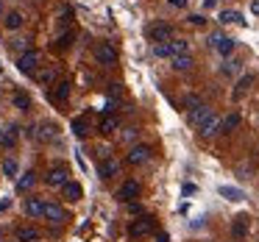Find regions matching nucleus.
Masks as SVG:
<instances>
[{
	"label": "nucleus",
	"mask_w": 259,
	"mask_h": 242,
	"mask_svg": "<svg viewBox=\"0 0 259 242\" xmlns=\"http://www.w3.org/2000/svg\"><path fill=\"white\" fill-rule=\"evenodd\" d=\"M95 59H98V64H103V67H114V64H117V51H114L109 42H98L95 45Z\"/></svg>",
	"instance_id": "f257e3e1"
},
{
	"label": "nucleus",
	"mask_w": 259,
	"mask_h": 242,
	"mask_svg": "<svg viewBox=\"0 0 259 242\" xmlns=\"http://www.w3.org/2000/svg\"><path fill=\"white\" fill-rule=\"evenodd\" d=\"M39 62H42V53L39 51H28V53H23V56L17 59V70L20 73H34V70L39 67Z\"/></svg>",
	"instance_id": "f03ea898"
},
{
	"label": "nucleus",
	"mask_w": 259,
	"mask_h": 242,
	"mask_svg": "<svg viewBox=\"0 0 259 242\" xmlns=\"http://www.w3.org/2000/svg\"><path fill=\"white\" fill-rule=\"evenodd\" d=\"M148 36L153 39V45H156V42H170V39H173V25L156 23V25H151V28H148Z\"/></svg>",
	"instance_id": "7ed1b4c3"
},
{
	"label": "nucleus",
	"mask_w": 259,
	"mask_h": 242,
	"mask_svg": "<svg viewBox=\"0 0 259 242\" xmlns=\"http://www.w3.org/2000/svg\"><path fill=\"white\" fill-rule=\"evenodd\" d=\"M151 231H153V217H140V220H134V223H131L128 234L140 239V236H148Z\"/></svg>",
	"instance_id": "20e7f679"
},
{
	"label": "nucleus",
	"mask_w": 259,
	"mask_h": 242,
	"mask_svg": "<svg viewBox=\"0 0 259 242\" xmlns=\"http://www.w3.org/2000/svg\"><path fill=\"white\" fill-rule=\"evenodd\" d=\"M45 220H51L53 225H59V223L67 220V212H64V206H59V203H45Z\"/></svg>",
	"instance_id": "39448f33"
},
{
	"label": "nucleus",
	"mask_w": 259,
	"mask_h": 242,
	"mask_svg": "<svg viewBox=\"0 0 259 242\" xmlns=\"http://www.w3.org/2000/svg\"><path fill=\"white\" fill-rule=\"evenodd\" d=\"M151 159V148L148 145H134L128 151V164H145Z\"/></svg>",
	"instance_id": "423d86ee"
},
{
	"label": "nucleus",
	"mask_w": 259,
	"mask_h": 242,
	"mask_svg": "<svg viewBox=\"0 0 259 242\" xmlns=\"http://www.w3.org/2000/svg\"><path fill=\"white\" fill-rule=\"evenodd\" d=\"M67 175H70V173H67V167H53L51 173H48V178H45V181H48V186H64V184L70 181Z\"/></svg>",
	"instance_id": "0eeeda50"
},
{
	"label": "nucleus",
	"mask_w": 259,
	"mask_h": 242,
	"mask_svg": "<svg viewBox=\"0 0 259 242\" xmlns=\"http://www.w3.org/2000/svg\"><path fill=\"white\" fill-rule=\"evenodd\" d=\"M220 125H223V120H220L218 114H212V117L203 120V123L198 125V128H201V136H214V134L220 131Z\"/></svg>",
	"instance_id": "6e6552de"
},
{
	"label": "nucleus",
	"mask_w": 259,
	"mask_h": 242,
	"mask_svg": "<svg viewBox=\"0 0 259 242\" xmlns=\"http://www.w3.org/2000/svg\"><path fill=\"white\" fill-rule=\"evenodd\" d=\"M98 173H101V178H112V175H117L120 173V164L114 162V159H103L101 164H98Z\"/></svg>",
	"instance_id": "1a4fd4ad"
},
{
	"label": "nucleus",
	"mask_w": 259,
	"mask_h": 242,
	"mask_svg": "<svg viewBox=\"0 0 259 242\" xmlns=\"http://www.w3.org/2000/svg\"><path fill=\"white\" fill-rule=\"evenodd\" d=\"M25 212H28L31 217H45V201H42V198H28V201H25Z\"/></svg>",
	"instance_id": "9d476101"
},
{
	"label": "nucleus",
	"mask_w": 259,
	"mask_h": 242,
	"mask_svg": "<svg viewBox=\"0 0 259 242\" xmlns=\"http://www.w3.org/2000/svg\"><path fill=\"white\" fill-rule=\"evenodd\" d=\"M137 195H140V184H137V181H125V184L120 186V201L131 203Z\"/></svg>",
	"instance_id": "9b49d317"
},
{
	"label": "nucleus",
	"mask_w": 259,
	"mask_h": 242,
	"mask_svg": "<svg viewBox=\"0 0 259 242\" xmlns=\"http://www.w3.org/2000/svg\"><path fill=\"white\" fill-rule=\"evenodd\" d=\"M218 20H220L223 25H242V23H245V20H242V14L234 12V9H223Z\"/></svg>",
	"instance_id": "f8f14e48"
},
{
	"label": "nucleus",
	"mask_w": 259,
	"mask_h": 242,
	"mask_svg": "<svg viewBox=\"0 0 259 242\" xmlns=\"http://www.w3.org/2000/svg\"><path fill=\"white\" fill-rule=\"evenodd\" d=\"M17 242H39V231L34 225H20L17 228Z\"/></svg>",
	"instance_id": "ddd939ff"
},
{
	"label": "nucleus",
	"mask_w": 259,
	"mask_h": 242,
	"mask_svg": "<svg viewBox=\"0 0 259 242\" xmlns=\"http://www.w3.org/2000/svg\"><path fill=\"white\" fill-rule=\"evenodd\" d=\"M209 117H212V109L203 106V103H201L198 109H192V112H190V123H192V125H201L203 120H209Z\"/></svg>",
	"instance_id": "4468645a"
},
{
	"label": "nucleus",
	"mask_w": 259,
	"mask_h": 242,
	"mask_svg": "<svg viewBox=\"0 0 259 242\" xmlns=\"http://www.w3.org/2000/svg\"><path fill=\"white\" fill-rule=\"evenodd\" d=\"M231 234H234V239H242V236L248 234V217L245 214L234 217V223H231Z\"/></svg>",
	"instance_id": "2eb2a0df"
},
{
	"label": "nucleus",
	"mask_w": 259,
	"mask_h": 242,
	"mask_svg": "<svg viewBox=\"0 0 259 242\" xmlns=\"http://www.w3.org/2000/svg\"><path fill=\"white\" fill-rule=\"evenodd\" d=\"M192 56L190 53H181V56H173V70L176 73H187V70H192Z\"/></svg>",
	"instance_id": "dca6fc26"
},
{
	"label": "nucleus",
	"mask_w": 259,
	"mask_h": 242,
	"mask_svg": "<svg viewBox=\"0 0 259 242\" xmlns=\"http://www.w3.org/2000/svg\"><path fill=\"white\" fill-rule=\"evenodd\" d=\"M81 195H84L81 184H75V181H67V184H64V198H67V201H81Z\"/></svg>",
	"instance_id": "f3484780"
},
{
	"label": "nucleus",
	"mask_w": 259,
	"mask_h": 242,
	"mask_svg": "<svg viewBox=\"0 0 259 242\" xmlns=\"http://www.w3.org/2000/svg\"><path fill=\"white\" fill-rule=\"evenodd\" d=\"M67 98H70V84H67V81H59L56 89H53V101H56V103H64Z\"/></svg>",
	"instance_id": "a211bd4d"
},
{
	"label": "nucleus",
	"mask_w": 259,
	"mask_h": 242,
	"mask_svg": "<svg viewBox=\"0 0 259 242\" xmlns=\"http://www.w3.org/2000/svg\"><path fill=\"white\" fill-rule=\"evenodd\" d=\"M251 84H253V75H242V78L237 81V86H234V98H237V101H240V98L245 95L248 86H251Z\"/></svg>",
	"instance_id": "6ab92c4d"
},
{
	"label": "nucleus",
	"mask_w": 259,
	"mask_h": 242,
	"mask_svg": "<svg viewBox=\"0 0 259 242\" xmlns=\"http://www.w3.org/2000/svg\"><path fill=\"white\" fill-rule=\"evenodd\" d=\"M153 56L173 59V47H170V42H156V45H153Z\"/></svg>",
	"instance_id": "aec40b11"
},
{
	"label": "nucleus",
	"mask_w": 259,
	"mask_h": 242,
	"mask_svg": "<svg viewBox=\"0 0 259 242\" xmlns=\"http://www.w3.org/2000/svg\"><path fill=\"white\" fill-rule=\"evenodd\" d=\"M73 131H75V136H81V139H84V136L90 134V123H87V117H75L73 120Z\"/></svg>",
	"instance_id": "412c9836"
},
{
	"label": "nucleus",
	"mask_w": 259,
	"mask_h": 242,
	"mask_svg": "<svg viewBox=\"0 0 259 242\" xmlns=\"http://www.w3.org/2000/svg\"><path fill=\"white\" fill-rule=\"evenodd\" d=\"M34 184H36V173H31V170H28V173H25L23 178L17 181V189H20V192H25V189H31Z\"/></svg>",
	"instance_id": "4be33fe9"
},
{
	"label": "nucleus",
	"mask_w": 259,
	"mask_h": 242,
	"mask_svg": "<svg viewBox=\"0 0 259 242\" xmlns=\"http://www.w3.org/2000/svg\"><path fill=\"white\" fill-rule=\"evenodd\" d=\"M234 45H237V42L231 39V36H223V42H220V45L214 47V51H218L220 56H231V51H234Z\"/></svg>",
	"instance_id": "5701e85b"
},
{
	"label": "nucleus",
	"mask_w": 259,
	"mask_h": 242,
	"mask_svg": "<svg viewBox=\"0 0 259 242\" xmlns=\"http://www.w3.org/2000/svg\"><path fill=\"white\" fill-rule=\"evenodd\" d=\"M220 195H223L226 198V201H242V192L240 189H237V186H220Z\"/></svg>",
	"instance_id": "b1692460"
},
{
	"label": "nucleus",
	"mask_w": 259,
	"mask_h": 242,
	"mask_svg": "<svg viewBox=\"0 0 259 242\" xmlns=\"http://www.w3.org/2000/svg\"><path fill=\"white\" fill-rule=\"evenodd\" d=\"M112 131H117V117L106 114V117L101 120V134H112Z\"/></svg>",
	"instance_id": "393cba45"
},
{
	"label": "nucleus",
	"mask_w": 259,
	"mask_h": 242,
	"mask_svg": "<svg viewBox=\"0 0 259 242\" xmlns=\"http://www.w3.org/2000/svg\"><path fill=\"white\" fill-rule=\"evenodd\" d=\"M20 25H23V14H20V12H9V14H6V28L17 31Z\"/></svg>",
	"instance_id": "a878e982"
},
{
	"label": "nucleus",
	"mask_w": 259,
	"mask_h": 242,
	"mask_svg": "<svg viewBox=\"0 0 259 242\" xmlns=\"http://www.w3.org/2000/svg\"><path fill=\"white\" fill-rule=\"evenodd\" d=\"M17 173H20V164L14 162V159H3V175H9V178H14Z\"/></svg>",
	"instance_id": "bb28decb"
},
{
	"label": "nucleus",
	"mask_w": 259,
	"mask_h": 242,
	"mask_svg": "<svg viewBox=\"0 0 259 242\" xmlns=\"http://www.w3.org/2000/svg\"><path fill=\"white\" fill-rule=\"evenodd\" d=\"M237 125H240V114H229V117H223V125H220V131H234Z\"/></svg>",
	"instance_id": "cd10ccee"
},
{
	"label": "nucleus",
	"mask_w": 259,
	"mask_h": 242,
	"mask_svg": "<svg viewBox=\"0 0 259 242\" xmlns=\"http://www.w3.org/2000/svg\"><path fill=\"white\" fill-rule=\"evenodd\" d=\"M170 47H173V56H181V53H187V42L184 39H170Z\"/></svg>",
	"instance_id": "c85d7f7f"
},
{
	"label": "nucleus",
	"mask_w": 259,
	"mask_h": 242,
	"mask_svg": "<svg viewBox=\"0 0 259 242\" xmlns=\"http://www.w3.org/2000/svg\"><path fill=\"white\" fill-rule=\"evenodd\" d=\"M14 106L25 112V109L31 106V98H28V95H23V92H17V95H14Z\"/></svg>",
	"instance_id": "c756f323"
},
{
	"label": "nucleus",
	"mask_w": 259,
	"mask_h": 242,
	"mask_svg": "<svg viewBox=\"0 0 259 242\" xmlns=\"http://www.w3.org/2000/svg\"><path fill=\"white\" fill-rule=\"evenodd\" d=\"M56 81V70H45V73H39V84H53Z\"/></svg>",
	"instance_id": "7c9ffc66"
},
{
	"label": "nucleus",
	"mask_w": 259,
	"mask_h": 242,
	"mask_svg": "<svg viewBox=\"0 0 259 242\" xmlns=\"http://www.w3.org/2000/svg\"><path fill=\"white\" fill-rule=\"evenodd\" d=\"M237 70H240V62H237V59H229V62L223 64V73H226V75H234Z\"/></svg>",
	"instance_id": "2f4dec72"
},
{
	"label": "nucleus",
	"mask_w": 259,
	"mask_h": 242,
	"mask_svg": "<svg viewBox=\"0 0 259 242\" xmlns=\"http://www.w3.org/2000/svg\"><path fill=\"white\" fill-rule=\"evenodd\" d=\"M184 106L192 112V109H198V106H201V98H198V95H187V98H184Z\"/></svg>",
	"instance_id": "473e14b6"
},
{
	"label": "nucleus",
	"mask_w": 259,
	"mask_h": 242,
	"mask_svg": "<svg viewBox=\"0 0 259 242\" xmlns=\"http://www.w3.org/2000/svg\"><path fill=\"white\" fill-rule=\"evenodd\" d=\"M14 134H17V128H12V134L3 136V139H0V145H3V148H14V142H17V139H14Z\"/></svg>",
	"instance_id": "72a5a7b5"
},
{
	"label": "nucleus",
	"mask_w": 259,
	"mask_h": 242,
	"mask_svg": "<svg viewBox=\"0 0 259 242\" xmlns=\"http://www.w3.org/2000/svg\"><path fill=\"white\" fill-rule=\"evenodd\" d=\"M220 42H223V34H220V31H214V34H209V47H218Z\"/></svg>",
	"instance_id": "f704fd0d"
},
{
	"label": "nucleus",
	"mask_w": 259,
	"mask_h": 242,
	"mask_svg": "<svg viewBox=\"0 0 259 242\" xmlns=\"http://www.w3.org/2000/svg\"><path fill=\"white\" fill-rule=\"evenodd\" d=\"M14 51H23V53H28V45H25V39H14ZM20 53V56H23Z\"/></svg>",
	"instance_id": "c9c22d12"
},
{
	"label": "nucleus",
	"mask_w": 259,
	"mask_h": 242,
	"mask_svg": "<svg viewBox=\"0 0 259 242\" xmlns=\"http://www.w3.org/2000/svg\"><path fill=\"white\" fill-rule=\"evenodd\" d=\"M190 23L192 25H203V23H206V17H203V14H190Z\"/></svg>",
	"instance_id": "e433bc0d"
},
{
	"label": "nucleus",
	"mask_w": 259,
	"mask_h": 242,
	"mask_svg": "<svg viewBox=\"0 0 259 242\" xmlns=\"http://www.w3.org/2000/svg\"><path fill=\"white\" fill-rule=\"evenodd\" d=\"M167 3H170V6H173V9H184L187 3H190V0H167Z\"/></svg>",
	"instance_id": "4c0bfd02"
},
{
	"label": "nucleus",
	"mask_w": 259,
	"mask_h": 242,
	"mask_svg": "<svg viewBox=\"0 0 259 242\" xmlns=\"http://www.w3.org/2000/svg\"><path fill=\"white\" fill-rule=\"evenodd\" d=\"M123 139H137V128H125V134H123Z\"/></svg>",
	"instance_id": "58836bf2"
},
{
	"label": "nucleus",
	"mask_w": 259,
	"mask_h": 242,
	"mask_svg": "<svg viewBox=\"0 0 259 242\" xmlns=\"http://www.w3.org/2000/svg\"><path fill=\"white\" fill-rule=\"evenodd\" d=\"M201 6H203V9H206V12H212V9H214V6H218V0H203Z\"/></svg>",
	"instance_id": "ea45409f"
},
{
	"label": "nucleus",
	"mask_w": 259,
	"mask_h": 242,
	"mask_svg": "<svg viewBox=\"0 0 259 242\" xmlns=\"http://www.w3.org/2000/svg\"><path fill=\"white\" fill-rule=\"evenodd\" d=\"M251 12L259 14V0H251Z\"/></svg>",
	"instance_id": "a19ab883"
},
{
	"label": "nucleus",
	"mask_w": 259,
	"mask_h": 242,
	"mask_svg": "<svg viewBox=\"0 0 259 242\" xmlns=\"http://www.w3.org/2000/svg\"><path fill=\"white\" fill-rule=\"evenodd\" d=\"M3 136H6V131H0V139H3Z\"/></svg>",
	"instance_id": "79ce46f5"
},
{
	"label": "nucleus",
	"mask_w": 259,
	"mask_h": 242,
	"mask_svg": "<svg viewBox=\"0 0 259 242\" xmlns=\"http://www.w3.org/2000/svg\"><path fill=\"white\" fill-rule=\"evenodd\" d=\"M0 14H3V3H0Z\"/></svg>",
	"instance_id": "37998d69"
},
{
	"label": "nucleus",
	"mask_w": 259,
	"mask_h": 242,
	"mask_svg": "<svg viewBox=\"0 0 259 242\" xmlns=\"http://www.w3.org/2000/svg\"><path fill=\"white\" fill-rule=\"evenodd\" d=\"M0 242H3V231H0Z\"/></svg>",
	"instance_id": "c03bdc74"
}]
</instances>
